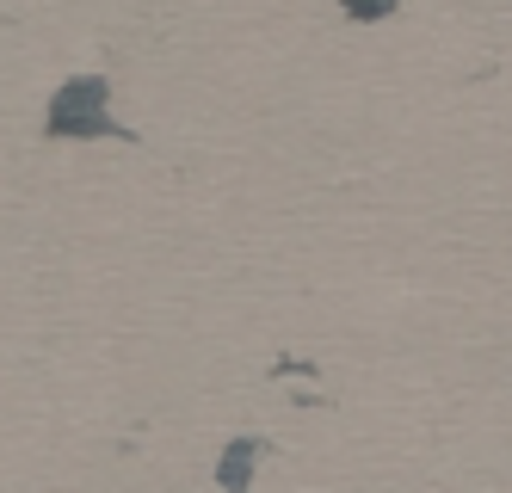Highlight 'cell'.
Wrapping results in <instances>:
<instances>
[{
  "label": "cell",
  "mask_w": 512,
  "mask_h": 493,
  "mask_svg": "<svg viewBox=\"0 0 512 493\" xmlns=\"http://www.w3.org/2000/svg\"><path fill=\"white\" fill-rule=\"evenodd\" d=\"M105 99H112V87H105L99 74L68 81V87L50 99V111H44V136H118V142H130L124 124L105 118Z\"/></svg>",
  "instance_id": "6da1fadb"
},
{
  "label": "cell",
  "mask_w": 512,
  "mask_h": 493,
  "mask_svg": "<svg viewBox=\"0 0 512 493\" xmlns=\"http://www.w3.org/2000/svg\"><path fill=\"white\" fill-rule=\"evenodd\" d=\"M253 450H260V444H235L229 450V463H223V487L229 493H247V481H253Z\"/></svg>",
  "instance_id": "7a4b0ae2"
},
{
  "label": "cell",
  "mask_w": 512,
  "mask_h": 493,
  "mask_svg": "<svg viewBox=\"0 0 512 493\" xmlns=\"http://www.w3.org/2000/svg\"><path fill=\"white\" fill-rule=\"evenodd\" d=\"M340 7H346V19H364V25H371V19H389V13H395V0H340Z\"/></svg>",
  "instance_id": "3957f363"
}]
</instances>
